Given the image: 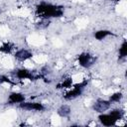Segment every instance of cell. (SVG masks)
<instances>
[{
    "label": "cell",
    "instance_id": "obj_1",
    "mask_svg": "<svg viewBox=\"0 0 127 127\" xmlns=\"http://www.w3.org/2000/svg\"><path fill=\"white\" fill-rule=\"evenodd\" d=\"M70 107L67 106V105H62L59 109H58V114L61 116V117H66L70 114Z\"/></svg>",
    "mask_w": 127,
    "mask_h": 127
}]
</instances>
